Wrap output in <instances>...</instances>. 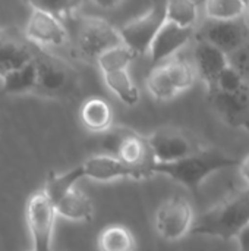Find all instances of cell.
<instances>
[{"instance_id":"cell-16","label":"cell","mask_w":249,"mask_h":251,"mask_svg":"<svg viewBox=\"0 0 249 251\" xmlns=\"http://www.w3.org/2000/svg\"><path fill=\"white\" fill-rule=\"evenodd\" d=\"M208 97L227 125L249 132V88L236 94L214 93Z\"/></svg>"},{"instance_id":"cell-1","label":"cell","mask_w":249,"mask_h":251,"mask_svg":"<svg viewBox=\"0 0 249 251\" xmlns=\"http://www.w3.org/2000/svg\"><path fill=\"white\" fill-rule=\"evenodd\" d=\"M249 226V187L238 190L198 215L191 235L236 240Z\"/></svg>"},{"instance_id":"cell-5","label":"cell","mask_w":249,"mask_h":251,"mask_svg":"<svg viewBox=\"0 0 249 251\" xmlns=\"http://www.w3.org/2000/svg\"><path fill=\"white\" fill-rule=\"evenodd\" d=\"M166 24V3H154L144 13L119 26L123 44L136 56H148L153 41Z\"/></svg>"},{"instance_id":"cell-24","label":"cell","mask_w":249,"mask_h":251,"mask_svg":"<svg viewBox=\"0 0 249 251\" xmlns=\"http://www.w3.org/2000/svg\"><path fill=\"white\" fill-rule=\"evenodd\" d=\"M104 84L110 93H113L123 104L126 106H135L139 101V90L128 71L123 72H116V74H109L103 75Z\"/></svg>"},{"instance_id":"cell-27","label":"cell","mask_w":249,"mask_h":251,"mask_svg":"<svg viewBox=\"0 0 249 251\" xmlns=\"http://www.w3.org/2000/svg\"><path fill=\"white\" fill-rule=\"evenodd\" d=\"M145 87H147L148 93L156 100H160V101L172 100L179 94L176 91V88L173 87L164 65L151 68V71L148 72L147 79H145Z\"/></svg>"},{"instance_id":"cell-31","label":"cell","mask_w":249,"mask_h":251,"mask_svg":"<svg viewBox=\"0 0 249 251\" xmlns=\"http://www.w3.org/2000/svg\"><path fill=\"white\" fill-rule=\"evenodd\" d=\"M239 251H249V226L236 238Z\"/></svg>"},{"instance_id":"cell-8","label":"cell","mask_w":249,"mask_h":251,"mask_svg":"<svg viewBox=\"0 0 249 251\" xmlns=\"http://www.w3.org/2000/svg\"><path fill=\"white\" fill-rule=\"evenodd\" d=\"M197 34L198 40L214 46L229 57L249 43V19L248 16L235 21L207 19Z\"/></svg>"},{"instance_id":"cell-11","label":"cell","mask_w":249,"mask_h":251,"mask_svg":"<svg viewBox=\"0 0 249 251\" xmlns=\"http://www.w3.org/2000/svg\"><path fill=\"white\" fill-rule=\"evenodd\" d=\"M25 37L29 43L40 47H62L69 40L62 21L37 7H31Z\"/></svg>"},{"instance_id":"cell-33","label":"cell","mask_w":249,"mask_h":251,"mask_svg":"<svg viewBox=\"0 0 249 251\" xmlns=\"http://www.w3.org/2000/svg\"><path fill=\"white\" fill-rule=\"evenodd\" d=\"M31 251H34V250H31Z\"/></svg>"},{"instance_id":"cell-28","label":"cell","mask_w":249,"mask_h":251,"mask_svg":"<svg viewBox=\"0 0 249 251\" xmlns=\"http://www.w3.org/2000/svg\"><path fill=\"white\" fill-rule=\"evenodd\" d=\"M29 6L31 7L41 9L44 12H48L50 15L56 16L57 19H62L63 16H68V15L73 13L79 6H82V3H78V1H47V0H37V1H31Z\"/></svg>"},{"instance_id":"cell-14","label":"cell","mask_w":249,"mask_h":251,"mask_svg":"<svg viewBox=\"0 0 249 251\" xmlns=\"http://www.w3.org/2000/svg\"><path fill=\"white\" fill-rule=\"evenodd\" d=\"M85 178L97 182H112L116 179H132L142 181L147 179L139 171H135L120 162L117 157L110 154H98L90 157L82 163Z\"/></svg>"},{"instance_id":"cell-10","label":"cell","mask_w":249,"mask_h":251,"mask_svg":"<svg viewBox=\"0 0 249 251\" xmlns=\"http://www.w3.org/2000/svg\"><path fill=\"white\" fill-rule=\"evenodd\" d=\"M34 63L37 68V90L41 96H60L73 84L72 69L60 59L35 46Z\"/></svg>"},{"instance_id":"cell-6","label":"cell","mask_w":249,"mask_h":251,"mask_svg":"<svg viewBox=\"0 0 249 251\" xmlns=\"http://www.w3.org/2000/svg\"><path fill=\"white\" fill-rule=\"evenodd\" d=\"M195 218L192 204L185 197L173 196L158 206L154 215V228L163 240L175 243L191 235Z\"/></svg>"},{"instance_id":"cell-4","label":"cell","mask_w":249,"mask_h":251,"mask_svg":"<svg viewBox=\"0 0 249 251\" xmlns=\"http://www.w3.org/2000/svg\"><path fill=\"white\" fill-rule=\"evenodd\" d=\"M122 44L123 40L119 28L109 21L97 16H85L81 19L76 29L75 47L84 60L97 63L100 56Z\"/></svg>"},{"instance_id":"cell-21","label":"cell","mask_w":249,"mask_h":251,"mask_svg":"<svg viewBox=\"0 0 249 251\" xmlns=\"http://www.w3.org/2000/svg\"><path fill=\"white\" fill-rule=\"evenodd\" d=\"M98 250L100 251H135L136 241L131 229L123 225L106 226L98 234Z\"/></svg>"},{"instance_id":"cell-25","label":"cell","mask_w":249,"mask_h":251,"mask_svg":"<svg viewBox=\"0 0 249 251\" xmlns=\"http://www.w3.org/2000/svg\"><path fill=\"white\" fill-rule=\"evenodd\" d=\"M197 1H167L166 3V22L182 26L195 28L200 19V7Z\"/></svg>"},{"instance_id":"cell-20","label":"cell","mask_w":249,"mask_h":251,"mask_svg":"<svg viewBox=\"0 0 249 251\" xmlns=\"http://www.w3.org/2000/svg\"><path fill=\"white\" fill-rule=\"evenodd\" d=\"M163 65L166 66L170 81L178 93H183L192 88L198 79V72L192 59H186L185 56L178 54Z\"/></svg>"},{"instance_id":"cell-9","label":"cell","mask_w":249,"mask_h":251,"mask_svg":"<svg viewBox=\"0 0 249 251\" xmlns=\"http://www.w3.org/2000/svg\"><path fill=\"white\" fill-rule=\"evenodd\" d=\"M56 216L54 204L43 191L29 197L26 204V224L34 251H51Z\"/></svg>"},{"instance_id":"cell-7","label":"cell","mask_w":249,"mask_h":251,"mask_svg":"<svg viewBox=\"0 0 249 251\" xmlns=\"http://www.w3.org/2000/svg\"><path fill=\"white\" fill-rule=\"evenodd\" d=\"M147 140L156 163L179 162L203 147L188 132L170 126L156 129L147 137Z\"/></svg>"},{"instance_id":"cell-26","label":"cell","mask_w":249,"mask_h":251,"mask_svg":"<svg viewBox=\"0 0 249 251\" xmlns=\"http://www.w3.org/2000/svg\"><path fill=\"white\" fill-rule=\"evenodd\" d=\"M136 57H138L136 53H134L125 44H122V46H117V47L106 51L103 56H100V59L97 60L95 65L101 71L103 75H109V74L128 71V68Z\"/></svg>"},{"instance_id":"cell-2","label":"cell","mask_w":249,"mask_h":251,"mask_svg":"<svg viewBox=\"0 0 249 251\" xmlns=\"http://www.w3.org/2000/svg\"><path fill=\"white\" fill-rule=\"evenodd\" d=\"M241 159L230 157L220 150L201 147L194 154L175 163H153L150 175H164L192 193H198L203 182L220 171L239 166Z\"/></svg>"},{"instance_id":"cell-19","label":"cell","mask_w":249,"mask_h":251,"mask_svg":"<svg viewBox=\"0 0 249 251\" xmlns=\"http://www.w3.org/2000/svg\"><path fill=\"white\" fill-rule=\"evenodd\" d=\"M85 178L82 165L65 172V174H54L50 175L45 181V185L43 188V193L48 197V200L56 206L68 193H70L75 188V184Z\"/></svg>"},{"instance_id":"cell-22","label":"cell","mask_w":249,"mask_h":251,"mask_svg":"<svg viewBox=\"0 0 249 251\" xmlns=\"http://www.w3.org/2000/svg\"><path fill=\"white\" fill-rule=\"evenodd\" d=\"M3 91L7 94H26L37 90V68L34 59L19 69L9 72L1 78Z\"/></svg>"},{"instance_id":"cell-29","label":"cell","mask_w":249,"mask_h":251,"mask_svg":"<svg viewBox=\"0 0 249 251\" xmlns=\"http://www.w3.org/2000/svg\"><path fill=\"white\" fill-rule=\"evenodd\" d=\"M229 65L242 76V79L249 85V43L229 56Z\"/></svg>"},{"instance_id":"cell-3","label":"cell","mask_w":249,"mask_h":251,"mask_svg":"<svg viewBox=\"0 0 249 251\" xmlns=\"http://www.w3.org/2000/svg\"><path fill=\"white\" fill-rule=\"evenodd\" d=\"M103 149L107 154L117 157L126 166L139 171L145 178H151L150 168L154 163L147 137L139 135L131 128L112 126L103 134Z\"/></svg>"},{"instance_id":"cell-12","label":"cell","mask_w":249,"mask_h":251,"mask_svg":"<svg viewBox=\"0 0 249 251\" xmlns=\"http://www.w3.org/2000/svg\"><path fill=\"white\" fill-rule=\"evenodd\" d=\"M195 34H197L195 28H182L166 22L158 31L148 53L153 68L160 66L169 62L170 59H173L175 56H178L179 51L186 44H189V41Z\"/></svg>"},{"instance_id":"cell-32","label":"cell","mask_w":249,"mask_h":251,"mask_svg":"<svg viewBox=\"0 0 249 251\" xmlns=\"http://www.w3.org/2000/svg\"><path fill=\"white\" fill-rule=\"evenodd\" d=\"M248 19H249V4H248Z\"/></svg>"},{"instance_id":"cell-23","label":"cell","mask_w":249,"mask_h":251,"mask_svg":"<svg viewBox=\"0 0 249 251\" xmlns=\"http://www.w3.org/2000/svg\"><path fill=\"white\" fill-rule=\"evenodd\" d=\"M248 4L242 0H208L203 9L210 21H235L248 16Z\"/></svg>"},{"instance_id":"cell-18","label":"cell","mask_w":249,"mask_h":251,"mask_svg":"<svg viewBox=\"0 0 249 251\" xmlns=\"http://www.w3.org/2000/svg\"><path fill=\"white\" fill-rule=\"evenodd\" d=\"M56 213L73 222H91L94 218V206L87 194L73 188L56 206Z\"/></svg>"},{"instance_id":"cell-30","label":"cell","mask_w":249,"mask_h":251,"mask_svg":"<svg viewBox=\"0 0 249 251\" xmlns=\"http://www.w3.org/2000/svg\"><path fill=\"white\" fill-rule=\"evenodd\" d=\"M238 169H239V175H241L242 179L247 182V187H249V154L247 157L241 159Z\"/></svg>"},{"instance_id":"cell-17","label":"cell","mask_w":249,"mask_h":251,"mask_svg":"<svg viewBox=\"0 0 249 251\" xmlns=\"http://www.w3.org/2000/svg\"><path fill=\"white\" fill-rule=\"evenodd\" d=\"M82 125L91 132L104 134L113 126V109L109 101L100 97H91L85 100L79 110Z\"/></svg>"},{"instance_id":"cell-13","label":"cell","mask_w":249,"mask_h":251,"mask_svg":"<svg viewBox=\"0 0 249 251\" xmlns=\"http://www.w3.org/2000/svg\"><path fill=\"white\" fill-rule=\"evenodd\" d=\"M192 60L197 68L198 78L204 82L207 93L214 88L220 75L229 68V57L223 51L198 38L194 49Z\"/></svg>"},{"instance_id":"cell-15","label":"cell","mask_w":249,"mask_h":251,"mask_svg":"<svg viewBox=\"0 0 249 251\" xmlns=\"http://www.w3.org/2000/svg\"><path fill=\"white\" fill-rule=\"evenodd\" d=\"M35 46L7 29H0V78L34 59Z\"/></svg>"}]
</instances>
